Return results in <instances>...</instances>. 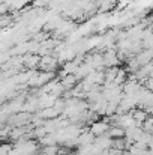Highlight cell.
I'll use <instances>...</instances> for the list:
<instances>
[{
	"label": "cell",
	"mask_w": 153,
	"mask_h": 155,
	"mask_svg": "<svg viewBox=\"0 0 153 155\" xmlns=\"http://www.w3.org/2000/svg\"><path fill=\"white\" fill-rule=\"evenodd\" d=\"M110 124H108V120H96V122H93L92 124V128H90V131L98 137V136H101V134H105L108 130H110Z\"/></svg>",
	"instance_id": "1"
}]
</instances>
